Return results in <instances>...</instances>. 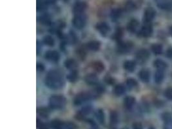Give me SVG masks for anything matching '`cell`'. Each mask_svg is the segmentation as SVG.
I'll list each match as a JSON object with an SVG mask.
<instances>
[{
    "instance_id": "obj_1",
    "label": "cell",
    "mask_w": 172,
    "mask_h": 129,
    "mask_svg": "<svg viewBox=\"0 0 172 129\" xmlns=\"http://www.w3.org/2000/svg\"><path fill=\"white\" fill-rule=\"evenodd\" d=\"M64 83L61 74L57 71H50L45 77V84L50 88L59 89L63 87Z\"/></svg>"
},
{
    "instance_id": "obj_2",
    "label": "cell",
    "mask_w": 172,
    "mask_h": 129,
    "mask_svg": "<svg viewBox=\"0 0 172 129\" xmlns=\"http://www.w3.org/2000/svg\"><path fill=\"white\" fill-rule=\"evenodd\" d=\"M66 105V99L60 95H54L49 99V105L53 109H61Z\"/></svg>"
},
{
    "instance_id": "obj_3",
    "label": "cell",
    "mask_w": 172,
    "mask_h": 129,
    "mask_svg": "<svg viewBox=\"0 0 172 129\" xmlns=\"http://www.w3.org/2000/svg\"><path fill=\"white\" fill-rule=\"evenodd\" d=\"M94 94L90 92H81L78 94L74 101V103L75 105H80L84 103L85 102H87L88 100H90L91 98L94 97Z\"/></svg>"
},
{
    "instance_id": "obj_4",
    "label": "cell",
    "mask_w": 172,
    "mask_h": 129,
    "mask_svg": "<svg viewBox=\"0 0 172 129\" xmlns=\"http://www.w3.org/2000/svg\"><path fill=\"white\" fill-rule=\"evenodd\" d=\"M86 23V16L83 14H76L72 20L73 25L78 29L83 28L85 26Z\"/></svg>"
},
{
    "instance_id": "obj_5",
    "label": "cell",
    "mask_w": 172,
    "mask_h": 129,
    "mask_svg": "<svg viewBox=\"0 0 172 129\" xmlns=\"http://www.w3.org/2000/svg\"><path fill=\"white\" fill-rule=\"evenodd\" d=\"M45 57L48 62L56 63L59 61L60 56H59V53L57 51H49L45 53Z\"/></svg>"
},
{
    "instance_id": "obj_6",
    "label": "cell",
    "mask_w": 172,
    "mask_h": 129,
    "mask_svg": "<svg viewBox=\"0 0 172 129\" xmlns=\"http://www.w3.org/2000/svg\"><path fill=\"white\" fill-rule=\"evenodd\" d=\"M88 7L87 4L85 2H77L73 8V11L76 14H83Z\"/></svg>"
},
{
    "instance_id": "obj_7",
    "label": "cell",
    "mask_w": 172,
    "mask_h": 129,
    "mask_svg": "<svg viewBox=\"0 0 172 129\" xmlns=\"http://www.w3.org/2000/svg\"><path fill=\"white\" fill-rule=\"evenodd\" d=\"M155 16V11L153 8H148L145 10L144 14V20L146 23H150L154 19Z\"/></svg>"
},
{
    "instance_id": "obj_8",
    "label": "cell",
    "mask_w": 172,
    "mask_h": 129,
    "mask_svg": "<svg viewBox=\"0 0 172 129\" xmlns=\"http://www.w3.org/2000/svg\"><path fill=\"white\" fill-rule=\"evenodd\" d=\"M97 31L102 36H106L110 32L109 25L105 22H101L97 24L96 25Z\"/></svg>"
},
{
    "instance_id": "obj_9",
    "label": "cell",
    "mask_w": 172,
    "mask_h": 129,
    "mask_svg": "<svg viewBox=\"0 0 172 129\" xmlns=\"http://www.w3.org/2000/svg\"><path fill=\"white\" fill-rule=\"evenodd\" d=\"M152 32H153L152 26L148 23H145V25L143 26L140 31L141 36H143L145 37H150L151 35V34H152Z\"/></svg>"
},
{
    "instance_id": "obj_10",
    "label": "cell",
    "mask_w": 172,
    "mask_h": 129,
    "mask_svg": "<svg viewBox=\"0 0 172 129\" xmlns=\"http://www.w3.org/2000/svg\"><path fill=\"white\" fill-rule=\"evenodd\" d=\"M149 56H150V53L147 50H146V49H141V50L137 52V54H136V57L137 59H139V61H141V62L146 61L149 58Z\"/></svg>"
},
{
    "instance_id": "obj_11",
    "label": "cell",
    "mask_w": 172,
    "mask_h": 129,
    "mask_svg": "<svg viewBox=\"0 0 172 129\" xmlns=\"http://www.w3.org/2000/svg\"><path fill=\"white\" fill-rule=\"evenodd\" d=\"M85 82L88 85H96L98 82V77L94 74H87L85 77Z\"/></svg>"
},
{
    "instance_id": "obj_12",
    "label": "cell",
    "mask_w": 172,
    "mask_h": 129,
    "mask_svg": "<svg viewBox=\"0 0 172 129\" xmlns=\"http://www.w3.org/2000/svg\"><path fill=\"white\" fill-rule=\"evenodd\" d=\"M139 27V22L136 19H131L130 20L128 25H127V28L128 31L130 32H135L138 28Z\"/></svg>"
},
{
    "instance_id": "obj_13",
    "label": "cell",
    "mask_w": 172,
    "mask_h": 129,
    "mask_svg": "<svg viewBox=\"0 0 172 129\" xmlns=\"http://www.w3.org/2000/svg\"><path fill=\"white\" fill-rule=\"evenodd\" d=\"M157 4L162 9L168 10L171 7V3L170 0H157Z\"/></svg>"
},
{
    "instance_id": "obj_14",
    "label": "cell",
    "mask_w": 172,
    "mask_h": 129,
    "mask_svg": "<svg viewBox=\"0 0 172 129\" xmlns=\"http://www.w3.org/2000/svg\"><path fill=\"white\" fill-rule=\"evenodd\" d=\"M65 67L69 70L74 71L77 67V63L73 59H68L65 62Z\"/></svg>"
},
{
    "instance_id": "obj_15",
    "label": "cell",
    "mask_w": 172,
    "mask_h": 129,
    "mask_svg": "<svg viewBox=\"0 0 172 129\" xmlns=\"http://www.w3.org/2000/svg\"><path fill=\"white\" fill-rule=\"evenodd\" d=\"M135 103V99L132 96H127L125 98L124 105L126 108H132Z\"/></svg>"
},
{
    "instance_id": "obj_16",
    "label": "cell",
    "mask_w": 172,
    "mask_h": 129,
    "mask_svg": "<svg viewBox=\"0 0 172 129\" xmlns=\"http://www.w3.org/2000/svg\"><path fill=\"white\" fill-rule=\"evenodd\" d=\"M101 47L100 42L97 41H92L88 43L87 48L91 51H97Z\"/></svg>"
},
{
    "instance_id": "obj_17",
    "label": "cell",
    "mask_w": 172,
    "mask_h": 129,
    "mask_svg": "<svg viewBox=\"0 0 172 129\" xmlns=\"http://www.w3.org/2000/svg\"><path fill=\"white\" fill-rule=\"evenodd\" d=\"M139 77L141 81L145 83H147L150 80V72L147 70L143 69V70L140 71L139 72Z\"/></svg>"
},
{
    "instance_id": "obj_18",
    "label": "cell",
    "mask_w": 172,
    "mask_h": 129,
    "mask_svg": "<svg viewBox=\"0 0 172 129\" xmlns=\"http://www.w3.org/2000/svg\"><path fill=\"white\" fill-rule=\"evenodd\" d=\"M135 63L133 61H126L124 63V68L128 72H133L135 68Z\"/></svg>"
},
{
    "instance_id": "obj_19",
    "label": "cell",
    "mask_w": 172,
    "mask_h": 129,
    "mask_svg": "<svg viewBox=\"0 0 172 129\" xmlns=\"http://www.w3.org/2000/svg\"><path fill=\"white\" fill-rule=\"evenodd\" d=\"M165 121L164 129H172V118L167 114L163 116Z\"/></svg>"
},
{
    "instance_id": "obj_20",
    "label": "cell",
    "mask_w": 172,
    "mask_h": 129,
    "mask_svg": "<svg viewBox=\"0 0 172 129\" xmlns=\"http://www.w3.org/2000/svg\"><path fill=\"white\" fill-rule=\"evenodd\" d=\"M125 91H126V88H125V86L121 85V84H119L115 87L114 92L116 96H119L123 95L125 92Z\"/></svg>"
},
{
    "instance_id": "obj_21",
    "label": "cell",
    "mask_w": 172,
    "mask_h": 129,
    "mask_svg": "<svg viewBox=\"0 0 172 129\" xmlns=\"http://www.w3.org/2000/svg\"><path fill=\"white\" fill-rule=\"evenodd\" d=\"M92 68L94 69V71L97 72H101L104 71L105 66L103 63L101 62H95L92 64Z\"/></svg>"
},
{
    "instance_id": "obj_22",
    "label": "cell",
    "mask_w": 172,
    "mask_h": 129,
    "mask_svg": "<svg viewBox=\"0 0 172 129\" xmlns=\"http://www.w3.org/2000/svg\"><path fill=\"white\" fill-rule=\"evenodd\" d=\"M64 122L59 120H53L50 122V127L53 129H63Z\"/></svg>"
},
{
    "instance_id": "obj_23",
    "label": "cell",
    "mask_w": 172,
    "mask_h": 129,
    "mask_svg": "<svg viewBox=\"0 0 172 129\" xmlns=\"http://www.w3.org/2000/svg\"><path fill=\"white\" fill-rule=\"evenodd\" d=\"M154 66L160 71H163L166 67V63L161 59H157L154 62Z\"/></svg>"
},
{
    "instance_id": "obj_24",
    "label": "cell",
    "mask_w": 172,
    "mask_h": 129,
    "mask_svg": "<svg viewBox=\"0 0 172 129\" xmlns=\"http://www.w3.org/2000/svg\"><path fill=\"white\" fill-rule=\"evenodd\" d=\"M96 117L97 118V121L103 124L105 123V113L104 112L99 109V110H97L96 112Z\"/></svg>"
},
{
    "instance_id": "obj_25",
    "label": "cell",
    "mask_w": 172,
    "mask_h": 129,
    "mask_svg": "<svg viewBox=\"0 0 172 129\" xmlns=\"http://www.w3.org/2000/svg\"><path fill=\"white\" fill-rule=\"evenodd\" d=\"M151 51L155 54L159 55L163 52V46L158 43L154 44L151 46Z\"/></svg>"
},
{
    "instance_id": "obj_26",
    "label": "cell",
    "mask_w": 172,
    "mask_h": 129,
    "mask_svg": "<svg viewBox=\"0 0 172 129\" xmlns=\"http://www.w3.org/2000/svg\"><path fill=\"white\" fill-rule=\"evenodd\" d=\"M154 79H155V82L157 83H161L162 82H163V79H164L163 71L158 70L155 74Z\"/></svg>"
},
{
    "instance_id": "obj_27",
    "label": "cell",
    "mask_w": 172,
    "mask_h": 129,
    "mask_svg": "<svg viewBox=\"0 0 172 129\" xmlns=\"http://www.w3.org/2000/svg\"><path fill=\"white\" fill-rule=\"evenodd\" d=\"M37 114L43 118H47L48 117L49 115V112L48 111V109L44 107H40L38 108L37 110Z\"/></svg>"
},
{
    "instance_id": "obj_28",
    "label": "cell",
    "mask_w": 172,
    "mask_h": 129,
    "mask_svg": "<svg viewBox=\"0 0 172 129\" xmlns=\"http://www.w3.org/2000/svg\"><path fill=\"white\" fill-rule=\"evenodd\" d=\"M43 43L47 46L52 47L55 44V41L52 37L50 36H47L43 38Z\"/></svg>"
},
{
    "instance_id": "obj_29",
    "label": "cell",
    "mask_w": 172,
    "mask_h": 129,
    "mask_svg": "<svg viewBox=\"0 0 172 129\" xmlns=\"http://www.w3.org/2000/svg\"><path fill=\"white\" fill-rule=\"evenodd\" d=\"M121 14H122V11L120 8H115L111 12V17H112L113 20H116L120 16Z\"/></svg>"
},
{
    "instance_id": "obj_30",
    "label": "cell",
    "mask_w": 172,
    "mask_h": 129,
    "mask_svg": "<svg viewBox=\"0 0 172 129\" xmlns=\"http://www.w3.org/2000/svg\"><path fill=\"white\" fill-rule=\"evenodd\" d=\"M67 79H68V81L70 82H76L78 79V73L76 71H72L68 75Z\"/></svg>"
},
{
    "instance_id": "obj_31",
    "label": "cell",
    "mask_w": 172,
    "mask_h": 129,
    "mask_svg": "<svg viewBox=\"0 0 172 129\" xmlns=\"http://www.w3.org/2000/svg\"><path fill=\"white\" fill-rule=\"evenodd\" d=\"M130 50V45L125 43H120L118 45V51L120 52H126Z\"/></svg>"
},
{
    "instance_id": "obj_32",
    "label": "cell",
    "mask_w": 172,
    "mask_h": 129,
    "mask_svg": "<svg viewBox=\"0 0 172 129\" xmlns=\"http://www.w3.org/2000/svg\"><path fill=\"white\" fill-rule=\"evenodd\" d=\"M39 22L43 25H50V19L47 15H43L40 16L38 19Z\"/></svg>"
},
{
    "instance_id": "obj_33",
    "label": "cell",
    "mask_w": 172,
    "mask_h": 129,
    "mask_svg": "<svg viewBox=\"0 0 172 129\" xmlns=\"http://www.w3.org/2000/svg\"><path fill=\"white\" fill-rule=\"evenodd\" d=\"M91 111H92V108L90 107H85L79 112V115L81 117H85V116L89 114L91 112Z\"/></svg>"
},
{
    "instance_id": "obj_34",
    "label": "cell",
    "mask_w": 172,
    "mask_h": 129,
    "mask_svg": "<svg viewBox=\"0 0 172 129\" xmlns=\"http://www.w3.org/2000/svg\"><path fill=\"white\" fill-rule=\"evenodd\" d=\"M118 122V114L116 112H112L110 114V123L112 125H115Z\"/></svg>"
},
{
    "instance_id": "obj_35",
    "label": "cell",
    "mask_w": 172,
    "mask_h": 129,
    "mask_svg": "<svg viewBox=\"0 0 172 129\" xmlns=\"http://www.w3.org/2000/svg\"><path fill=\"white\" fill-rule=\"evenodd\" d=\"M126 85L130 88H134L137 85V82L133 78H129L126 81Z\"/></svg>"
},
{
    "instance_id": "obj_36",
    "label": "cell",
    "mask_w": 172,
    "mask_h": 129,
    "mask_svg": "<svg viewBox=\"0 0 172 129\" xmlns=\"http://www.w3.org/2000/svg\"><path fill=\"white\" fill-rule=\"evenodd\" d=\"M135 8V5L134 2H128L125 5V8L127 11H131L134 10Z\"/></svg>"
},
{
    "instance_id": "obj_37",
    "label": "cell",
    "mask_w": 172,
    "mask_h": 129,
    "mask_svg": "<svg viewBox=\"0 0 172 129\" xmlns=\"http://www.w3.org/2000/svg\"><path fill=\"white\" fill-rule=\"evenodd\" d=\"M165 95L168 99H169V100H172V88H168L167 90H166Z\"/></svg>"
},
{
    "instance_id": "obj_38",
    "label": "cell",
    "mask_w": 172,
    "mask_h": 129,
    "mask_svg": "<svg viewBox=\"0 0 172 129\" xmlns=\"http://www.w3.org/2000/svg\"><path fill=\"white\" fill-rule=\"evenodd\" d=\"M37 126L39 129H49V127H48L47 125L42 123L40 121L37 120Z\"/></svg>"
},
{
    "instance_id": "obj_39",
    "label": "cell",
    "mask_w": 172,
    "mask_h": 129,
    "mask_svg": "<svg viewBox=\"0 0 172 129\" xmlns=\"http://www.w3.org/2000/svg\"><path fill=\"white\" fill-rule=\"evenodd\" d=\"M36 68L38 72H43L45 70V67L42 63H38L36 65Z\"/></svg>"
},
{
    "instance_id": "obj_40",
    "label": "cell",
    "mask_w": 172,
    "mask_h": 129,
    "mask_svg": "<svg viewBox=\"0 0 172 129\" xmlns=\"http://www.w3.org/2000/svg\"><path fill=\"white\" fill-rule=\"evenodd\" d=\"M133 129H143L142 125L139 123H135L133 125Z\"/></svg>"
},
{
    "instance_id": "obj_41",
    "label": "cell",
    "mask_w": 172,
    "mask_h": 129,
    "mask_svg": "<svg viewBox=\"0 0 172 129\" xmlns=\"http://www.w3.org/2000/svg\"><path fill=\"white\" fill-rule=\"evenodd\" d=\"M166 56L170 59H172V48H170L166 52Z\"/></svg>"
},
{
    "instance_id": "obj_42",
    "label": "cell",
    "mask_w": 172,
    "mask_h": 129,
    "mask_svg": "<svg viewBox=\"0 0 172 129\" xmlns=\"http://www.w3.org/2000/svg\"><path fill=\"white\" fill-rule=\"evenodd\" d=\"M57 0H45L46 4H54Z\"/></svg>"
},
{
    "instance_id": "obj_43",
    "label": "cell",
    "mask_w": 172,
    "mask_h": 129,
    "mask_svg": "<svg viewBox=\"0 0 172 129\" xmlns=\"http://www.w3.org/2000/svg\"><path fill=\"white\" fill-rule=\"evenodd\" d=\"M170 34L172 36V26L170 27Z\"/></svg>"
},
{
    "instance_id": "obj_44",
    "label": "cell",
    "mask_w": 172,
    "mask_h": 129,
    "mask_svg": "<svg viewBox=\"0 0 172 129\" xmlns=\"http://www.w3.org/2000/svg\"><path fill=\"white\" fill-rule=\"evenodd\" d=\"M149 129H155V128H154V127H150Z\"/></svg>"
},
{
    "instance_id": "obj_45",
    "label": "cell",
    "mask_w": 172,
    "mask_h": 129,
    "mask_svg": "<svg viewBox=\"0 0 172 129\" xmlns=\"http://www.w3.org/2000/svg\"><path fill=\"white\" fill-rule=\"evenodd\" d=\"M63 1H65V2H68V0H63Z\"/></svg>"
}]
</instances>
